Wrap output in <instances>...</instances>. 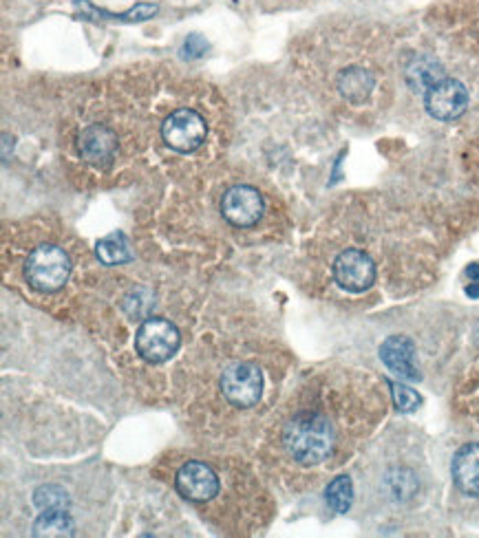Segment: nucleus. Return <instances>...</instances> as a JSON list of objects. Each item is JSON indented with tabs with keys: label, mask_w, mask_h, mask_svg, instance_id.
I'll return each instance as SVG.
<instances>
[{
	"label": "nucleus",
	"mask_w": 479,
	"mask_h": 538,
	"mask_svg": "<svg viewBox=\"0 0 479 538\" xmlns=\"http://www.w3.org/2000/svg\"><path fill=\"white\" fill-rule=\"evenodd\" d=\"M283 444L298 464H321L334 450V428L316 413L296 415L283 430Z\"/></svg>",
	"instance_id": "obj_1"
},
{
	"label": "nucleus",
	"mask_w": 479,
	"mask_h": 538,
	"mask_svg": "<svg viewBox=\"0 0 479 538\" xmlns=\"http://www.w3.org/2000/svg\"><path fill=\"white\" fill-rule=\"evenodd\" d=\"M71 274V261L56 245H40L34 252L29 254L25 265L27 283L42 294L58 292L60 287H65Z\"/></svg>",
	"instance_id": "obj_2"
},
{
	"label": "nucleus",
	"mask_w": 479,
	"mask_h": 538,
	"mask_svg": "<svg viewBox=\"0 0 479 538\" xmlns=\"http://www.w3.org/2000/svg\"><path fill=\"white\" fill-rule=\"evenodd\" d=\"M179 344H182V336L177 327L164 318H148L135 336L137 353L153 364L166 362L170 355L177 353Z\"/></svg>",
	"instance_id": "obj_3"
},
{
	"label": "nucleus",
	"mask_w": 479,
	"mask_h": 538,
	"mask_svg": "<svg viewBox=\"0 0 479 538\" xmlns=\"http://www.w3.org/2000/svg\"><path fill=\"white\" fill-rule=\"evenodd\" d=\"M223 397L234 406L250 408L261 400L263 393V375L261 371L248 362H237L221 375Z\"/></svg>",
	"instance_id": "obj_4"
},
{
	"label": "nucleus",
	"mask_w": 479,
	"mask_h": 538,
	"mask_svg": "<svg viewBox=\"0 0 479 538\" xmlns=\"http://www.w3.org/2000/svg\"><path fill=\"white\" fill-rule=\"evenodd\" d=\"M208 126L206 120L193 109H179L170 113L162 126L164 142L177 153H193L206 142Z\"/></svg>",
	"instance_id": "obj_5"
},
{
	"label": "nucleus",
	"mask_w": 479,
	"mask_h": 538,
	"mask_svg": "<svg viewBox=\"0 0 479 538\" xmlns=\"http://www.w3.org/2000/svg\"><path fill=\"white\" fill-rule=\"evenodd\" d=\"M334 278L345 292H367L376 281V265L365 252L345 250L334 261Z\"/></svg>",
	"instance_id": "obj_6"
},
{
	"label": "nucleus",
	"mask_w": 479,
	"mask_h": 538,
	"mask_svg": "<svg viewBox=\"0 0 479 538\" xmlns=\"http://www.w3.org/2000/svg\"><path fill=\"white\" fill-rule=\"evenodd\" d=\"M424 104H427V111L435 120H457L468 106V91L462 82L444 78L424 93Z\"/></svg>",
	"instance_id": "obj_7"
},
{
	"label": "nucleus",
	"mask_w": 479,
	"mask_h": 538,
	"mask_svg": "<svg viewBox=\"0 0 479 538\" xmlns=\"http://www.w3.org/2000/svg\"><path fill=\"white\" fill-rule=\"evenodd\" d=\"M221 212L223 219L237 225V228H250L261 219L263 199L259 190L252 186H234L223 195Z\"/></svg>",
	"instance_id": "obj_8"
},
{
	"label": "nucleus",
	"mask_w": 479,
	"mask_h": 538,
	"mask_svg": "<svg viewBox=\"0 0 479 538\" xmlns=\"http://www.w3.org/2000/svg\"><path fill=\"white\" fill-rule=\"evenodd\" d=\"M177 492L188 501H210L219 492V477L210 466L201 464V461H188L179 468L175 477Z\"/></svg>",
	"instance_id": "obj_9"
},
{
	"label": "nucleus",
	"mask_w": 479,
	"mask_h": 538,
	"mask_svg": "<svg viewBox=\"0 0 479 538\" xmlns=\"http://www.w3.org/2000/svg\"><path fill=\"white\" fill-rule=\"evenodd\" d=\"M380 358L387 364V369L400 375V378L420 380V371L415 367V347L409 338L391 336L382 342Z\"/></svg>",
	"instance_id": "obj_10"
},
{
	"label": "nucleus",
	"mask_w": 479,
	"mask_h": 538,
	"mask_svg": "<svg viewBox=\"0 0 479 538\" xmlns=\"http://www.w3.org/2000/svg\"><path fill=\"white\" fill-rule=\"evenodd\" d=\"M117 148V137L102 124H93L89 128H84L80 135V153L82 157L95 166H106L115 155Z\"/></svg>",
	"instance_id": "obj_11"
},
{
	"label": "nucleus",
	"mask_w": 479,
	"mask_h": 538,
	"mask_svg": "<svg viewBox=\"0 0 479 538\" xmlns=\"http://www.w3.org/2000/svg\"><path fill=\"white\" fill-rule=\"evenodd\" d=\"M453 479L468 497H479V444L457 450L453 459Z\"/></svg>",
	"instance_id": "obj_12"
},
{
	"label": "nucleus",
	"mask_w": 479,
	"mask_h": 538,
	"mask_svg": "<svg viewBox=\"0 0 479 538\" xmlns=\"http://www.w3.org/2000/svg\"><path fill=\"white\" fill-rule=\"evenodd\" d=\"M374 89V75L363 67H351L338 75V91L351 104H363Z\"/></svg>",
	"instance_id": "obj_13"
},
{
	"label": "nucleus",
	"mask_w": 479,
	"mask_h": 538,
	"mask_svg": "<svg viewBox=\"0 0 479 538\" xmlns=\"http://www.w3.org/2000/svg\"><path fill=\"white\" fill-rule=\"evenodd\" d=\"M442 80H444V71L440 67V62L429 56L415 58L407 67V82L411 84L413 91L427 93L433 84H438Z\"/></svg>",
	"instance_id": "obj_14"
},
{
	"label": "nucleus",
	"mask_w": 479,
	"mask_h": 538,
	"mask_svg": "<svg viewBox=\"0 0 479 538\" xmlns=\"http://www.w3.org/2000/svg\"><path fill=\"white\" fill-rule=\"evenodd\" d=\"M73 530H76V525H73V519L65 510H47L34 523V536L60 538V536H73L76 534Z\"/></svg>",
	"instance_id": "obj_15"
},
{
	"label": "nucleus",
	"mask_w": 479,
	"mask_h": 538,
	"mask_svg": "<svg viewBox=\"0 0 479 538\" xmlns=\"http://www.w3.org/2000/svg\"><path fill=\"white\" fill-rule=\"evenodd\" d=\"M95 252H98V258L104 265H122V263H129L133 258L131 245L122 232H113L109 236H104V239L98 243V247H95Z\"/></svg>",
	"instance_id": "obj_16"
},
{
	"label": "nucleus",
	"mask_w": 479,
	"mask_h": 538,
	"mask_svg": "<svg viewBox=\"0 0 479 538\" xmlns=\"http://www.w3.org/2000/svg\"><path fill=\"white\" fill-rule=\"evenodd\" d=\"M325 499L329 510H334L338 514H343L351 508V501H354V483L347 475L336 477L332 483H329L325 490Z\"/></svg>",
	"instance_id": "obj_17"
},
{
	"label": "nucleus",
	"mask_w": 479,
	"mask_h": 538,
	"mask_svg": "<svg viewBox=\"0 0 479 538\" xmlns=\"http://www.w3.org/2000/svg\"><path fill=\"white\" fill-rule=\"evenodd\" d=\"M34 503L40 510H67L69 497L67 490L60 486H42L34 494Z\"/></svg>",
	"instance_id": "obj_18"
},
{
	"label": "nucleus",
	"mask_w": 479,
	"mask_h": 538,
	"mask_svg": "<svg viewBox=\"0 0 479 538\" xmlns=\"http://www.w3.org/2000/svg\"><path fill=\"white\" fill-rule=\"evenodd\" d=\"M389 386H391L393 404L398 406V411H402V413L418 411L420 404H422V397L418 393H415L413 389H409V386L398 384V382H389Z\"/></svg>",
	"instance_id": "obj_19"
},
{
	"label": "nucleus",
	"mask_w": 479,
	"mask_h": 538,
	"mask_svg": "<svg viewBox=\"0 0 479 538\" xmlns=\"http://www.w3.org/2000/svg\"><path fill=\"white\" fill-rule=\"evenodd\" d=\"M389 490L396 499H411L415 490H418V481L409 470H396L389 475Z\"/></svg>",
	"instance_id": "obj_20"
},
{
	"label": "nucleus",
	"mask_w": 479,
	"mask_h": 538,
	"mask_svg": "<svg viewBox=\"0 0 479 538\" xmlns=\"http://www.w3.org/2000/svg\"><path fill=\"white\" fill-rule=\"evenodd\" d=\"M208 49V42L201 36H190L184 42V56L186 58H201Z\"/></svg>",
	"instance_id": "obj_21"
},
{
	"label": "nucleus",
	"mask_w": 479,
	"mask_h": 538,
	"mask_svg": "<svg viewBox=\"0 0 479 538\" xmlns=\"http://www.w3.org/2000/svg\"><path fill=\"white\" fill-rule=\"evenodd\" d=\"M466 276H468V281H471V285L466 287V294H468V296H473V298H477V296H479V263H475V265L468 267V269H466Z\"/></svg>",
	"instance_id": "obj_22"
},
{
	"label": "nucleus",
	"mask_w": 479,
	"mask_h": 538,
	"mask_svg": "<svg viewBox=\"0 0 479 538\" xmlns=\"http://www.w3.org/2000/svg\"><path fill=\"white\" fill-rule=\"evenodd\" d=\"M3 139H5V150H3V157L7 159V157H9V135H5Z\"/></svg>",
	"instance_id": "obj_23"
}]
</instances>
